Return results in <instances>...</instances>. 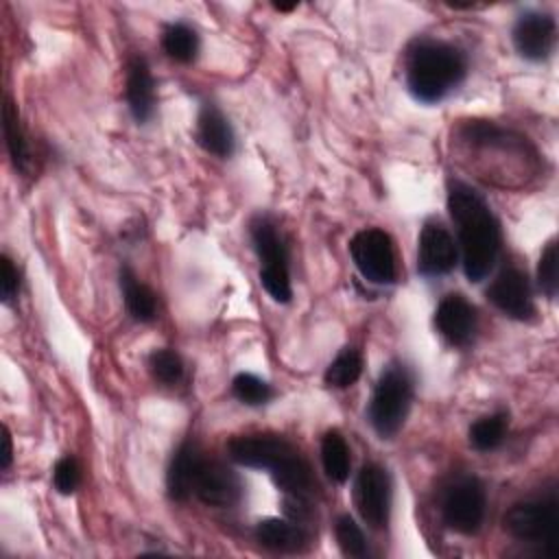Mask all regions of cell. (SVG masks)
Masks as SVG:
<instances>
[{"label": "cell", "instance_id": "6da1fadb", "mask_svg": "<svg viewBox=\"0 0 559 559\" xmlns=\"http://www.w3.org/2000/svg\"><path fill=\"white\" fill-rule=\"evenodd\" d=\"M448 210L459 227L463 271L469 282L489 275L500 251V225L485 199L463 181H450Z\"/></svg>", "mask_w": 559, "mask_h": 559}, {"label": "cell", "instance_id": "7a4b0ae2", "mask_svg": "<svg viewBox=\"0 0 559 559\" xmlns=\"http://www.w3.org/2000/svg\"><path fill=\"white\" fill-rule=\"evenodd\" d=\"M467 72L463 50L437 39H421L408 55L406 85L421 103H439L445 98Z\"/></svg>", "mask_w": 559, "mask_h": 559}, {"label": "cell", "instance_id": "3957f363", "mask_svg": "<svg viewBox=\"0 0 559 559\" xmlns=\"http://www.w3.org/2000/svg\"><path fill=\"white\" fill-rule=\"evenodd\" d=\"M413 402V380L402 365L386 367L373 389L367 417L371 428L382 437H393L406 421Z\"/></svg>", "mask_w": 559, "mask_h": 559}, {"label": "cell", "instance_id": "277c9868", "mask_svg": "<svg viewBox=\"0 0 559 559\" xmlns=\"http://www.w3.org/2000/svg\"><path fill=\"white\" fill-rule=\"evenodd\" d=\"M504 528L520 542L544 546L546 555L557 550L559 537V502L557 493L548 491L546 496L515 502L504 513Z\"/></svg>", "mask_w": 559, "mask_h": 559}, {"label": "cell", "instance_id": "5b68a950", "mask_svg": "<svg viewBox=\"0 0 559 559\" xmlns=\"http://www.w3.org/2000/svg\"><path fill=\"white\" fill-rule=\"evenodd\" d=\"M251 240L253 247L262 260L260 269V282L264 290L280 304H288L293 297L290 288V273H288V249L273 225L266 216H258L251 223Z\"/></svg>", "mask_w": 559, "mask_h": 559}, {"label": "cell", "instance_id": "8992f818", "mask_svg": "<svg viewBox=\"0 0 559 559\" xmlns=\"http://www.w3.org/2000/svg\"><path fill=\"white\" fill-rule=\"evenodd\" d=\"M485 509H487L485 487L476 476H459L445 487L441 513H443V522L452 531L463 535L476 533L485 520Z\"/></svg>", "mask_w": 559, "mask_h": 559}, {"label": "cell", "instance_id": "52a82bcc", "mask_svg": "<svg viewBox=\"0 0 559 559\" xmlns=\"http://www.w3.org/2000/svg\"><path fill=\"white\" fill-rule=\"evenodd\" d=\"M352 260L358 273L371 284L395 282V251L391 236L378 227L360 229L349 242Z\"/></svg>", "mask_w": 559, "mask_h": 559}, {"label": "cell", "instance_id": "ba28073f", "mask_svg": "<svg viewBox=\"0 0 559 559\" xmlns=\"http://www.w3.org/2000/svg\"><path fill=\"white\" fill-rule=\"evenodd\" d=\"M229 459L245 467L269 469L273 472L284 461L297 454V450L280 435L258 432V435H240L227 445Z\"/></svg>", "mask_w": 559, "mask_h": 559}, {"label": "cell", "instance_id": "9c48e42d", "mask_svg": "<svg viewBox=\"0 0 559 559\" xmlns=\"http://www.w3.org/2000/svg\"><path fill=\"white\" fill-rule=\"evenodd\" d=\"M356 504L371 528H382L391 511V478L378 463H367L356 476Z\"/></svg>", "mask_w": 559, "mask_h": 559}, {"label": "cell", "instance_id": "30bf717a", "mask_svg": "<svg viewBox=\"0 0 559 559\" xmlns=\"http://www.w3.org/2000/svg\"><path fill=\"white\" fill-rule=\"evenodd\" d=\"M513 46L528 61H544L552 55L557 41V24L550 13L526 11L513 24Z\"/></svg>", "mask_w": 559, "mask_h": 559}, {"label": "cell", "instance_id": "8fae6325", "mask_svg": "<svg viewBox=\"0 0 559 559\" xmlns=\"http://www.w3.org/2000/svg\"><path fill=\"white\" fill-rule=\"evenodd\" d=\"M192 493L210 507H234L242 498L240 476L221 461L201 459Z\"/></svg>", "mask_w": 559, "mask_h": 559}, {"label": "cell", "instance_id": "7c38bea8", "mask_svg": "<svg viewBox=\"0 0 559 559\" xmlns=\"http://www.w3.org/2000/svg\"><path fill=\"white\" fill-rule=\"evenodd\" d=\"M487 299L511 319L524 321L535 312L528 277L515 266H509L496 275L487 288Z\"/></svg>", "mask_w": 559, "mask_h": 559}, {"label": "cell", "instance_id": "4fadbf2b", "mask_svg": "<svg viewBox=\"0 0 559 559\" xmlns=\"http://www.w3.org/2000/svg\"><path fill=\"white\" fill-rule=\"evenodd\" d=\"M459 258L456 242L452 234L441 223H426L419 234L417 269L426 277L445 275L454 269Z\"/></svg>", "mask_w": 559, "mask_h": 559}, {"label": "cell", "instance_id": "5bb4252c", "mask_svg": "<svg viewBox=\"0 0 559 559\" xmlns=\"http://www.w3.org/2000/svg\"><path fill=\"white\" fill-rule=\"evenodd\" d=\"M435 325L450 345L463 347L476 334V325H478L476 308L463 295L450 293L439 301L435 310Z\"/></svg>", "mask_w": 559, "mask_h": 559}, {"label": "cell", "instance_id": "9a60e30c", "mask_svg": "<svg viewBox=\"0 0 559 559\" xmlns=\"http://www.w3.org/2000/svg\"><path fill=\"white\" fill-rule=\"evenodd\" d=\"M127 103L138 122H146L155 114V81L144 57L135 55L127 66Z\"/></svg>", "mask_w": 559, "mask_h": 559}, {"label": "cell", "instance_id": "2e32d148", "mask_svg": "<svg viewBox=\"0 0 559 559\" xmlns=\"http://www.w3.org/2000/svg\"><path fill=\"white\" fill-rule=\"evenodd\" d=\"M197 142L212 155L227 159L236 148V138L225 114L205 103L197 118Z\"/></svg>", "mask_w": 559, "mask_h": 559}, {"label": "cell", "instance_id": "e0dca14e", "mask_svg": "<svg viewBox=\"0 0 559 559\" xmlns=\"http://www.w3.org/2000/svg\"><path fill=\"white\" fill-rule=\"evenodd\" d=\"M201 452L192 441H183L168 465L166 472V489L173 500H188L192 496V485L197 476V467L201 463Z\"/></svg>", "mask_w": 559, "mask_h": 559}, {"label": "cell", "instance_id": "ac0fdd59", "mask_svg": "<svg viewBox=\"0 0 559 559\" xmlns=\"http://www.w3.org/2000/svg\"><path fill=\"white\" fill-rule=\"evenodd\" d=\"M255 537L262 546L280 552H295L306 544V533L301 526L280 518H266L255 526Z\"/></svg>", "mask_w": 559, "mask_h": 559}, {"label": "cell", "instance_id": "d6986e66", "mask_svg": "<svg viewBox=\"0 0 559 559\" xmlns=\"http://www.w3.org/2000/svg\"><path fill=\"white\" fill-rule=\"evenodd\" d=\"M120 288L124 295L127 310L135 321L146 323L155 319V312H157L155 295L144 282L138 280V275L129 266L120 269Z\"/></svg>", "mask_w": 559, "mask_h": 559}, {"label": "cell", "instance_id": "ffe728a7", "mask_svg": "<svg viewBox=\"0 0 559 559\" xmlns=\"http://www.w3.org/2000/svg\"><path fill=\"white\" fill-rule=\"evenodd\" d=\"M321 461L330 480L345 483L349 478V448L338 430H328L323 435Z\"/></svg>", "mask_w": 559, "mask_h": 559}, {"label": "cell", "instance_id": "44dd1931", "mask_svg": "<svg viewBox=\"0 0 559 559\" xmlns=\"http://www.w3.org/2000/svg\"><path fill=\"white\" fill-rule=\"evenodd\" d=\"M162 48L170 59L179 63H190L199 55V35L192 26L183 22L168 24L162 35Z\"/></svg>", "mask_w": 559, "mask_h": 559}, {"label": "cell", "instance_id": "7402d4cb", "mask_svg": "<svg viewBox=\"0 0 559 559\" xmlns=\"http://www.w3.org/2000/svg\"><path fill=\"white\" fill-rule=\"evenodd\" d=\"M2 127H4V140H7V148L11 155V162L17 170H24L28 164V142L24 135V129L20 124V114L17 107L13 105V100L7 96L4 98V109H2Z\"/></svg>", "mask_w": 559, "mask_h": 559}, {"label": "cell", "instance_id": "603a6c76", "mask_svg": "<svg viewBox=\"0 0 559 559\" xmlns=\"http://www.w3.org/2000/svg\"><path fill=\"white\" fill-rule=\"evenodd\" d=\"M507 432V415L504 413H493L476 419L469 428V443L478 452H489L496 450L504 441Z\"/></svg>", "mask_w": 559, "mask_h": 559}, {"label": "cell", "instance_id": "cb8c5ba5", "mask_svg": "<svg viewBox=\"0 0 559 559\" xmlns=\"http://www.w3.org/2000/svg\"><path fill=\"white\" fill-rule=\"evenodd\" d=\"M362 371V356L354 347H345L325 369V384L334 389L352 386Z\"/></svg>", "mask_w": 559, "mask_h": 559}, {"label": "cell", "instance_id": "d4e9b609", "mask_svg": "<svg viewBox=\"0 0 559 559\" xmlns=\"http://www.w3.org/2000/svg\"><path fill=\"white\" fill-rule=\"evenodd\" d=\"M231 393L247 406H262L273 397L271 384L253 373H238L231 382Z\"/></svg>", "mask_w": 559, "mask_h": 559}, {"label": "cell", "instance_id": "484cf974", "mask_svg": "<svg viewBox=\"0 0 559 559\" xmlns=\"http://www.w3.org/2000/svg\"><path fill=\"white\" fill-rule=\"evenodd\" d=\"M334 535H336V544L345 557L358 559V557L367 555V539H365L360 526L354 522V518L341 515L334 524Z\"/></svg>", "mask_w": 559, "mask_h": 559}, {"label": "cell", "instance_id": "4316f807", "mask_svg": "<svg viewBox=\"0 0 559 559\" xmlns=\"http://www.w3.org/2000/svg\"><path fill=\"white\" fill-rule=\"evenodd\" d=\"M148 369L162 384H177L183 376V362L173 349H155L148 356Z\"/></svg>", "mask_w": 559, "mask_h": 559}, {"label": "cell", "instance_id": "83f0119b", "mask_svg": "<svg viewBox=\"0 0 559 559\" xmlns=\"http://www.w3.org/2000/svg\"><path fill=\"white\" fill-rule=\"evenodd\" d=\"M557 242L550 240L546 249L542 251L539 264H537V282L548 299L557 297V286H559V273H557Z\"/></svg>", "mask_w": 559, "mask_h": 559}, {"label": "cell", "instance_id": "f1b7e54d", "mask_svg": "<svg viewBox=\"0 0 559 559\" xmlns=\"http://www.w3.org/2000/svg\"><path fill=\"white\" fill-rule=\"evenodd\" d=\"M52 483H55V489L63 496H70L76 491L79 483H81V467H79V461L74 456H63L57 461L55 469H52Z\"/></svg>", "mask_w": 559, "mask_h": 559}, {"label": "cell", "instance_id": "f546056e", "mask_svg": "<svg viewBox=\"0 0 559 559\" xmlns=\"http://www.w3.org/2000/svg\"><path fill=\"white\" fill-rule=\"evenodd\" d=\"M0 290H2V301L4 304H9L20 290V275H17V269L13 266V260L9 255L0 258Z\"/></svg>", "mask_w": 559, "mask_h": 559}, {"label": "cell", "instance_id": "4dcf8cb0", "mask_svg": "<svg viewBox=\"0 0 559 559\" xmlns=\"http://www.w3.org/2000/svg\"><path fill=\"white\" fill-rule=\"evenodd\" d=\"M11 454H13V448H11V435H9V430L4 428V454H2V469H7V467H9V463H11Z\"/></svg>", "mask_w": 559, "mask_h": 559}, {"label": "cell", "instance_id": "1f68e13d", "mask_svg": "<svg viewBox=\"0 0 559 559\" xmlns=\"http://www.w3.org/2000/svg\"><path fill=\"white\" fill-rule=\"evenodd\" d=\"M295 7H297L295 2H293V4H275L277 11H290V9H295Z\"/></svg>", "mask_w": 559, "mask_h": 559}]
</instances>
